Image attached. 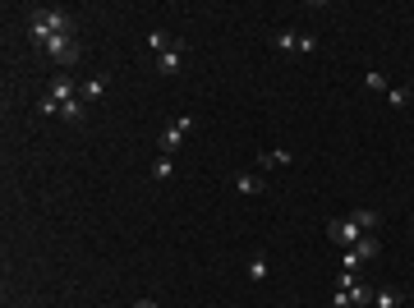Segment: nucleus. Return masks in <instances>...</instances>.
<instances>
[{
  "label": "nucleus",
  "mask_w": 414,
  "mask_h": 308,
  "mask_svg": "<svg viewBox=\"0 0 414 308\" xmlns=\"http://www.w3.org/2000/svg\"><path fill=\"white\" fill-rule=\"evenodd\" d=\"M28 32H32V42L42 47L46 37L74 32V14H69V10H60V5H37V10H28Z\"/></svg>",
  "instance_id": "obj_1"
},
{
  "label": "nucleus",
  "mask_w": 414,
  "mask_h": 308,
  "mask_svg": "<svg viewBox=\"0 0 414 308\" xmlns=\"http://www.w3.org/2000/svg\"><path fill=\"white\" fill-rule=\"evenodd\" d=\"M42 51H46V56H51L56 64H74L78 56H83V51H78V37H74V32H60V37H46V42H42Z\"/></svg>",
  "instance_id": "obj_2"
},
{
  "label": "nucleus",
  "mask_w": 414,
  "mask_h": 308,
  "mask_svg": "<svg viewBox=\"0 0 414 308\" xmlns=\"http://www.w3.org/2000/svg\"><path fill=\"white\" fill-rule=\"evenodd\" d=\"M189 134H194V115H175V120L161 129V156H175Z\"/></svg>",
  "instance_id": "obj_3"
},
{
  "label": "nucleus",
  "mask_w": 414,
  "mask_h": 308,
  "mask_svg": "<svg viewBox=\"0 0 414 308\" xmlns=\"http://www.w3.org/2000/svg\"><path fill=\"white\" fill-rule=\"evenodd\" d=\"M272 47L281 51V56H308V51L318 47V42H313V37H308V32H295V28H281L272 37Z\"/></svg>",
  "instance_id": "obj_4"
},
{
  "label": "nucleus",
  "mask_w": 414,
  "mask_h": 308,
  "mask_svg": "<svg viewBox=\"0 0 414 308\" xmlns=\"http://www.w3.org/2000/svg\"><path fill=\"white\" fill-rule=\"evenodd\" d=\"M327 239H332V244H341V248H354L359 239H364V230L354 226L350 216H336V221H327Z\"/></svg>",
  "instance_id": "obj_5"
},
{
  "label": "nucleus",
  "mask_w": 414,
  "mask_h": 308,
  "mask_svg": "<svg viewBox=\"0 0 414 308\" xmlns=\"http://www.w3.org/2000/svg\"><path fill=\"white\" fill-rule=\"evenodd\" d=\"M180 64H184V42H180V37H175V47H170V51H161V56H157V74L175 78V74H180Z\"/></svg>",
  "instance_id": "obj_6"
},
{
  "label": "nucleus",
  "mask_w": 414,
  "mask_h": 308,
  "mask_svg": "<svg viewBox=\"0 0 414 308\" xmlns=\"http://www.w3.org/2000/svg\"><path fill=\"white\" fill-rule=\"evenodd\" d=\"M46 97H56V102L65 106V102H74V97H78V83L69 74H56L51 83H46Z\"/></svg>",
  "instance_id": "obj_7"
},
{
  "label": "nucleus",
  "mask_w": 414,
  "mask_h": 308,
  "mask_svg": "<svg viewBox=\"0 0 414 308\" xmlns=\"http://www.w3.org/2000/svg\"><path fill=\"white\" fill-rule=\"evenodd\" d=\"M111 88V78L106 74H92V78H83V83H78V102H97V97L106 93Z\"/></svg>",
  "instance_id": "obj_8"
},
{
  "label": "nucleus",
  "mask_w": 414,
  "mask_h": 308,
  "mask_svg": "<svg viewBox=\"0 0 414 308\" xmlns=\"http://www.w3.org/2000/svg\"><path fill=\"white\" fill-rule=\"evenodd\" d=\"M290 161H295V156L286 152V147H272V152H262V156H258V166H262V170H286Z\"/></svg>",
  "instance_id": "obj_9"
},
{
  "label": "nucleus",
  "mask_w": 414,
  "mask_h": 308,
  "mask_svg": "<svg viewBox=\"0 0 414 308\" xmlns=\"http://www.w3.org/2000/svg\"><path fill=\"white\" fill-rule=\"evenodd\" d=\"M350 221H354V226H359V230H364V235H373V230H378V212H368V207H359V212H350Z\"/></svg>",
  "instance_id": "obj_10"
},
{
  "label": "nucleus",
  "mask_w": 414,
  "mask_h": 308,
  "mask_svg": "<svg viewBox=\"0 0 414 308\" xmlns=\"http://www.w3.org/2000/svg\"><path fill=\"white\" fill-rule=\"evenodd\" d=\"M354 253H359V258H378V253H382V244H378V235H364V239H359V244H354Z\"/></svg>",
  "instance_id": "obj_11"
},
{
  "label": "nucleus",
  "mask_w": 414,
  "mask_h": 308,
  "mask_svg": "<svg viewBox=\"0 0 414 308\" xmlns=\"http://www.w3.org/2000/svg\"><path fill=\"white\" fill-rule=\"evenodd\" d=\"M235 189H240V193H262V189H267V180H262V175H240V180H235Z\"/></svg>",
  "instance_id": "obj_12"
},
{
  "label": "nucleus",
  "mask_w": 414,
  "mask_h": 308,
  "mask_svg": "<svg viewBox=\"0 0 414 308\" xmlns=\"http://www.w3.org/2000/svg\"><path fill=\"white\" fill-rule=\"evenodd\" d=\"M400 299H405L400 290H373V304L378 308H400Z\"/></svg>",
  "instance_id": "obj_13"
},
{
  "label": "nucleus",
  "mask_w": 414,
  "mask_h": 308,
  "mask_svg": "<svg viewBox=\"0 0 414 308\" xmlns=\"http://www.w3.org/2000/svg\"><path fill=\"white\" fill-rule=\"evenodd\" d=\"M148 47H152L157 56H161V51H170V47H175V37H170V32H161V28H157V32H148Z\"/></svg>",
  "instance_id": "obj_14"
},
{
  "label": "nucleus",
  "mask_w": 414,
  "mask_h": 308,
  "mask_svg": "<svg viewBox=\"0 0 414 308\" xmlns=\"http://www.w3.org/2000/svg\"><path fill=\"white\" fill-rule=\"evenodd\" d=\"M244 276L253 281V285H258V281H267V258H262V253H258V258H249V272H244Z\"/></svg>",
  "instance_id": "obj_15"
},
{
  "label": "nucleus",
  "mask_w": 414,
  "mask_h": 308,
  "mask_svg": "<svg viewBox=\"0 0 414 308\" xmlns=\"http://www.w3.org/2000/svg\"><path fill=\"white\" fill-rule=\"evenodd\" d=\"M170 170H175V161H170V156H157L152 161V180H170Z\"/></svg>",
  "instance_id": "obj_16"
},
{
  "label": "nucleus",
  "mask_w": 414,
  "mask_h": 308,
  "mask_svg": "<svg viewBox=\"0 0 414 308\" xmlns=\"http://www.w3.org/2000/svg\"><path fill=\"white\" fill-rule=\"evenodd\" d=\"M387 102H391V106H410V88H387Z\"/></svg>",
  "instance_id": "obj_17"
},
{
  "label": "nucleus",
  "mask_w": 414,
  "mask_h": 308,
  "mask_svg": "<svg viewBox=\"0 0 414 308\" xmlns=\"http://www.w3.org/2000/svg\"><path fill=\"white\" fill-rule=\"evenodd\" d=\"M60 120H83V102H78V97L60 106Z\"/></svg>",
  "instance_id": "obj_18"
},
{
  "label": "nucleus",
  "mask_w": 414,
  "mask_h": 308,
  "mask_svg": "<svg viewBox=\"0 0 414 308\" xmlns=\"http://www.w3.org/2000/svg\"><path fill=\"white\" fill-rule=\"evenodd\" d=\"M359 253H354V248H345V253H341V272H359Z\"/></svg>",
  "instance_id": "obj_19"
},
{
  "label": "nucleus",
  "mask_w": 414,
  "mask_h": 308,
  "mask_svg": "<svg viewBox=\"0 0 414 308\" xmlns=\"http://www.w3.org/2000/svg\"><path fill=\"white\" fill-rule=\"evenodd\" d=\"M364 83H368V88H373V93H387V78L378 74V69H368V74H364Z\"/></svg>",
  "instance_id": "obj_20"
},
{
  "label": "nucleus",
  "mask_w": 414,
  "mask_h": 308,
  "mask_svg": "<svg viewBox=\"0 0 414 308\" xmlns=\"http://www.w3.org/2000/svg\"><path fill=\"white\" fill-rule=\"evenodd\" d=\"M37 110H42V115H60V102H56V97H42Z\"/></svg>",
  "instance_id": "obj_21"
},
{
  "label": "nucleus",
  "mask_w": 414,
  "mask_h": 308,
  "mask_svg": "<svg viewBox=\"0 0 414 308\" xmlns=\"http://www.w3.org/2000/svg\"><path fill=\"white\" fill-rule=\"evenodd\" d=\"M134 308H157V299H138V304Z\"/></svg>",
  "instance_id": "obj_22"
}]
</instances>
